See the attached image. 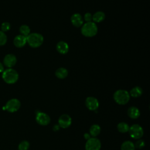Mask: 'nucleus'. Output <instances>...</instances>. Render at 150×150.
I'll list each match as a JSON object with an SVG mask.
<instances>
[{
  "label": "nucleus",
  "instance_id": "obj_1",
  "mask_svg": "<svg viewBox=\"0 0 150 150\" xmlns=\"http://www.w3.org/2000/svg\"><path fill=\"white\" fill-rule=\"evenodd\" d=\"M97 26L94 22H86L81 26V33L86 37L90 38L94 36L97 33Z\"/></svg>",
  "mask_w": 150,
  "mask_h": 150
},
{
  "label": "nucleus",
  "instance_id": "obj_2",
  "mask_svg": "<svg viewBox=\"0 0 150 150\" xmlns=\"http://www.w3.org/2000/svg\"><path fill=\"white\" fill-rule=\"evenodd\" d=\"M2 78L7 84H14L18 81L19 74L15 70L12 68H8L4 70V71L2 72Z\"/></svg>",
  "mask_w": 150,
  "mask_h": 150
},
{
  "label": "nucleus",
  "instance_id": "obj_3",
  "mask_svg": "<svg viewBox=\"0 0 150 150\" xmlns=\"http://www.w3.org/2000/svg\"><path fill=\"white\" fill-rule=\"evenodd\" d=\"M26 42L30 47L36 48L42 45L43 37L40 33H32L26 36Z\"/></svg>",
  "mask_w": 150,
  "mask_h": 150
},
{
  "label": "nucleus",
  "instance_id": "obj_4",
  "mask_svg": "<svg viewBox=\"0 0 150 150\" xmlns=\"http://www.w3.org/2000/svg\"><path fill=\"white\" fill-rule=\"evenodd\" d=\"M114 101L120 105H125L129 100L130 96L129 93L125 90H118L113 95Z\"/></svg>",
  "mask_w": 150,
  "mask_h": 150
},
{
  "label": "nucleus",
  "instance_id": "obj_5",
  "mask_svg": "<svg viewBox=\"0 0 150 150\" xmlns=\"http://www.w3.org/2000/svg\"><path fill=\"white\" fill-rule=\"evenodd\" d=\"M128 132L130 137L135 139H140L144 135L143 128L138 124H133L129 127Z\"/></svg>",
  "mask_w": 150,
  "mask_h": 150
},
{
  "label": "nucleus",
  "instance_id": "obj_6",
  "mask_svg": "<svg viewBox=\"0 0 150 150\" xmlns=\"http://www.w3.org/2000/svg\"><path fill=\"white\" fill-rule=\"evenodd\" d=\"M100 148L101 142L98 138L92 137L87 140L85 145L86 150H100Z\"/></svg>",
  "mask_w": 150,
  "mask_h": 150
},
{
  "label": "nucleus",
  "instance_id": "obj_7",
  "mask_svg": "<svg viewBox=\"0 0 150 150\" xmlns=\"http://www.w3.org/2000/svg\"><path fill=\"white\" fill-rule=\"evenodd\" d=\"M21 107V103L16 98L9 100L5 106V109L10 112H13L18 111Z\"/></svg>",
  "mask_w": 150,
  "mask_h": 150
},
{
  "label": "nucleus",
  "instance_id": "obj_8",
  "mask_svg": "<svg viewBox=\"0 0 150 150\" xmlns=\"http://www.w3.org/2000/svg\"><path fill=\"white\" fill-rule=\"evenodd\" d=\"M36 121L39 125H47L50 122V118L47 114L38 111L36 112Z\"/></svg>",
  "mask_w": 150,
  "mask_h": 150
},
{
  "label": "nucleus",
  "instance_id": "obj_9",
  "mask_svg": "<svg viewBox=\"0 0 150 150\" xmlns=\"http://www.w3.org/2000/svg\"><path fill=\"white\" fill-rule=\"evenodd\" d=\"M87 108L91 111L97 110L99 107L98 100L94 97H88L85 101Z\"/></svg>",
  "mask_w": 150,
  "mask_h": 150
},
{
  "label": "nucleus",
  "instance_id": "obj_10",
  "mask_svg": "<svg viewBox=\"0 0 150 150\" xmlns=\"http://www.w3.org/2000/svg\"><path fill=\"white\" fill-rule=\"evenodd\" d=\"M58 125L62 128H67L71 124V118L68 114H62L58 120Z\"/></svg>",
  "mask_w": 150,
  "mask_h": 150
},
{
  "label": "nucleus",
  "instance_id": "obj_11",
  "mask_svg": "<svg viewBox=\"0 0 150 150\" xmlns=\"http://www.w3.org/2000/svg\"><path fill=\"white\" fill-rule=\"evenodd\" d=\"M16 57L13 54H8L4 58V64L8 68H11L14 66L16 64Z\"/></svg>",
  "mask_w": 150,
  "mask_h": 150
},
{
  "label": "nucleus",
  "instance_id": "obj_12",
  "mask_svg": "<svg viewBox=\"0 0 150 150\" xmlns=\"http://www.w3.org/2000/svg\"><path fill=\"white\" fill-rule=\"evenodd\" d=\"M70 21L73 25L77 28H79L83 25V19L81 15L77 13L72 15Z\"/></svg>",
  "mask_w": 150,
  "mask_h": 150
},
{
  "label": "nucleus",
  "instance_id": "obj_13",
  "mask_svg": "<svg viewBox=\"0 0 150 150\" xmlns=\"http://www.w3.org/2000/svg\"><path fill=\"white\" fill-rule=\"evenodd\" d=\"M26 43V37L22 35H17L13 39V44L17 47H22Z\"/></svg>",
  "mask_w": 150,
  "mask_h": 150
},
{
  "label": "nucleus",
  "instance_id": "obj_14",
  "mask_svg": "<svg viewBox=\"0 0 150 150\" xmlns=\"http://www.w3.org/2000/svg\"><path fill=\"white\" fill-rule=\"evenodd\" d=\"M69 49L68 44L64 41H60L56 45V49L61 54H66L69 52Z\"/></svg>",
  "mask_w": 150,
  "mask_h": 150
},
{
  "label": "nucleus",
  "instance_id": "obj_15",
  "mask_svg": "<svg viewBox=\"0 0 150 150\" xmlns=\"http://www.w3.org/2000/svg\"><path fill=\"white\" fill-rule=\"evenodd\" d=\"M127 114L128 116L132 119H137L140 115V111L136 107H131L128 109Z\"/></svg>",
  "mask_w": 150,
  "mask_h": 150
},
{
  "label": "nucleus",
  "instance_id": "obj_16",
  "mask_svg": "<svg viewBox=\"0 0 150 150\" xmlns=\"http://www.w3.org/2000/svg\"><path fill=\"white\" fill-rule=\"evenodd\" d=\"M55 75L57 78L60 79H63L67 76L68 71L64 67H60L57 69L55 71Z\"/></svg>",
  "mask_w": 150,
  "mask_h": 150
},
{
  "label": "nucleus",
  "instance_id": "obj_17",
  "mask_svg": "<svg viewBox=\"0 0 150 150\" xmlns=\"http://www.w3.org/2000/svg\"><path fill=\"white\" fill-rule=\"evenodd\" d=\"M105 13L102 11H97L93 15V21L94 22H101L105 19Z\"/></svg>",
  "mask_w": 150,
  "mask_h": 150
},
{
  "label": "nucleus",
  "instance_id": "obj_18",
  "mask_svg": "<svg viewBox=\"0 0 150 150\" xmlns=\"http://www.w3.org/2000/svg\"><path fill=\"white\" fill-rule=\"evenodd\" d=\"M142 89L139 87V86H135L134 88H132L130 92L129 93V96H131L132 97H139L141 96L142 94Z\"/></svg>",
  "mask_w": 150,
  "mask_h": 150
},
{
  "label": "nucleus",
  "instance_id": "obj_19",
  "mask_svg": "<svg viewBox=\"0 0 150 150\" xmlns=\"http://www.w3.org/2000/svg\"><path fill=\"white\" fill-rule=\"evenodd\" d=\"M101 131L100 127L97 124H93L91 126L89 129L90 135L93 137H96Z\"/></svg>",
  "mask_w": 150,
  "mask_h": 150
},
{
  "label": "nucleus",
  "instance_id": "obj_20",
  "mask_svg": "<svg viewBox=\"0 0 150 150\" xmlns=\"http://www.w3.org/2000/svg\"><path fill=\"white\" fill-rule=\"evenodd\" d=\"M135 148L132 142L130 141H124L121 146V150H135Z\"/></svg>",
  "mask_w": 150,
  "mask_h": 150
},
{
  "label": "nucleus",
  "instance_id": "obj_21",
  "mask_svg": "<svg viewBox=\"0 0 150 150\" xmlns=\"http://www.w3.org/2000/svg\"><path fill=\"white\" fill-rule=\"evenodd\" d=\"M129 128V126L128 125V124L124 122H121L117 125V129L119 132L121 133H125L127 132H128Z\"/></svg>",
  "mask_w": 150,
  "mask_h": 150
},
{
  "label": "nucleus",
  "instance_id": "obj_22",
  "mask_svg": "<svg viewBox=\"0 0 150 150\" xmlns=\"http://www.w3.org/2000/svg\"><path fill=\"white\" fill-rule=\"evenodd\" d=\"M19 32L22 35L26 37L29 34H30V29L28 25H22L19 28Z\"/></svg>",
  "mask_w": 150,
  "mask_h": 150
},
{
  "label": "nucleus",
  "instance_id": "obj_23",
  "mask_svg": "<svg viewBox=\"0 0 150 150\" xmlns=\"http://www.w3.org/2000/svg\"><path fill=\"white\" fill-rule=\"evenodd\" d=\"M29 148V143L27 141H22L18 146L19 150H28Z\"/></svg>",
  "mask_w": 150,
  "mask_h": 150
},
{
  "label": "nucleus",
  "instance_id": "obj_24",
  "mask_svg": "<svg viewBox=\"0 0 150 150\" xmlns=\"http://www.w3.org/2000/svg\"><path fill=\"white\" fill-rule=\"evenodd\" d=\"M7 42V36L5 32L0 30V46H4Z\"/></svg>",
  "mask_w": 150,
  "mask_h": 150
},
{
  "label": "nucleus",
  "instance_id": "obj_25",
  "mask_svg": "<svg viewBox=\"0 0 150 150\" xmlns=\"http://www.w3.org/2000/svg\"><path fill=\"white\" fill-rule=\"evenodd\" d=\"M1 31L4 32H7V31L11 29V24L7 22H4L1 24Z\"/></svg>",
  "mask_w": 150,
  "mask_h": 150
},
{
  "label": "nucleus",
  "instance_id": "obj_26",
  "mask_svg": "<svg viewBox=\"0 0 150 150\" xmlns=\"http://www.w3.org/2000/svg\"><path fill=\"white\" fill-rule=\"evenodd\" d=\"M134 144V146L137 149H142L145 146V142L142 139H138Z\"/></svg>",
  "mask_w": 150,
  "mask_h": 150
},
{
  "label": "nucleus",
  "instance_id": "obj_27",
  "mask_svg": "<svg viewBox=\"0 0 150 150\" xmlns=\"http://www.w3.org/2000/svg\"><path fill=\"white\" fill-rule=\"evenodd\" d=\"M84 19L86 21V22H91L93 19V15L90 13H86L84 16Z\"/></svg>",
  "mask_w": 150,
  "mask_h": 150
},
{
  "label": "nucleus",
  "instance_id": "obj_28",
  "mask_svg": "<svg viewBox=\"0 0 150 150\" xmlns=\"http://www.w3.org/2000/svg\"><path fill=\"white\" fill-rule=\"evenodd\" d=\"M59 128H60V127L59 125H54L53 127V129L54 131H57L58 130H59Z\"/></svg>",
  "mask_w": 150,
  "mask_h": 150
},
{
  "label": "nucleus",
  "instance_id": "obj_29",
  "mask_svg": "<svg viewBox=\"0 0 150 150\" xmlns=\"http://www.w3.org/2000/svg\"><path fill=\"white\" fill-rule=\"evenodd\" d=\"M4 71V67L3 64L0 62V73H2Z\"/></svg>",
  "mask_w": 150,
  "mask_h": 150
},
{
  "label": "nucleus",
  "instance_id": "obj_30",
  "mask_svg": "<svg viewBox=\"0 0 150 150\" xmlns=\"http://www.w3.org/2000/svg\"><path fill=\"white\" fill-rule=\"evenodd\" d=\"M84 138H86L87 140L89 138H90V134H88V133L84 134Z\"/></svg>",
  "mask_w": 150,
  "mask_h": 150
}]
</instances>
